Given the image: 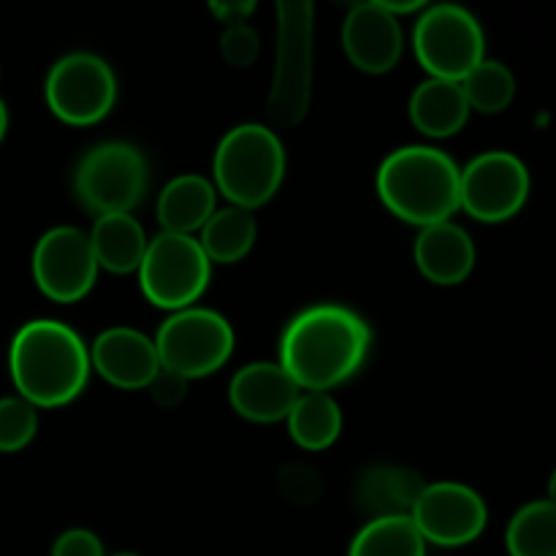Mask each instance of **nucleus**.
<instances>
[{"mask_svg":"<svg viewBox=\"0 0 556 556\" xmlns=\"http://www.w3.org/2000/svg\"><path fill=\"white\" fill-rule=\"evenodd\" d=\"M372 351V329L345 304H309L293 315L277 342V362L302 391H326L356 378Z\"/></svg>","mask_w":556,"mask_h":556,"instance_id":"obj_1","label":"nucleus"},{"mask_svg":"<svg viewBox=\"0 0 556 556\" xmlns=\"http://www.w3.org/2000/svg\"><path fill=\"white\" fill-rule=\"evenodd\" d=\"M9 372L22 400L38 410H58L87 389L90 345L63 320H27L9 345Z\"/></svg>","mask_w":556,"mask_h":556,"instance_id":"obj_2","label":"nucleus"},{"mask_svg":"<svg viewBox=\"0 0 556 556\" xmlns=\"http://www.w3.org/2000/svg\"><path fill=\"white\" fill-rule=\"evenodd\" d=\"M462 168L454 157L432 144L396 147L375 174L378 199L396 220L427 228L451 220L459 206Z\"/></svg>","mask_w":556,"mask_h":556,"instance_id":"obj_3","label":"nucleus"},{"mask_svg":"<svg viewBox=\"0 0 556 556\" xmlns=\"http://www.w3.org/2000/svg\"><path fill=\"white\" fill-rule=\"evenodd\" d=\"M286 172V147L277 130L261 123H239L217 141L210 179L228 204L255 212L280 193Z\"/></svg>","mask_w":556,"mask_h":556,"instance_id":"obj_4","label":"nucleus"},{"mask_svg":"<svg viewBox=\"0 0 556 556\" xmlns=\"http://www.w3.org/2000/svg\"><path fill=\"white\" fill-rule=\"evenodd\" d=\"M155 351L161 369L190 380L210 378L233 356L237 334L226 315L210 307H185L168 313L155 331Z\"/></svg>","mask_w":556,"mask_h":556,"instance_id":"obj_5","label":"nucleus"},{"mask_svg":"<svg viewBox=\"0 0 556 556\" xmlns=\"http://www.w3.org/2000/svg\"><path fill=\"white\" fill-rule=\"evenodd\" d=\"M150 188L144 152L130 141H101L74 168V195L92 217L134 212Z\"/></svg>","mask_w":556,"mask_h":556,"instance_id":"obj_6","label":"nucleus"},{"mask_svg":"<svg viewBox=\"0 0 556 556\" xmlns=\"http://www.w3.org/2000/svg\"><path fill=\"white\" fill-rule=\"evenodd\" d=\"M136 277L152 307L177 313L201 302L212 282V261L195 237L161 231L150 237Z\"/></svg>","mask_w":556,"mask_h":556,"instance_id":"obj_7","label":"nucleus"},{"mask_svg":"<svg viewBox=\"0 0 556 556\" xmlns=\"http://www.w3.org/2000/svg\"><path fill=\"white\" fill-rule=\"evenodd\" d=\"M413 52L432 79L462 81L486 58V36L465 5L434 3L413 27Z\"/></svg>","mask_w":556,"mask_h":556,"instance_id":"obj_8","label":"nucleus"},{"mask_svg":"<svg viewBox=\"0 0 556 556\" xmlns=\"http://www.w3.org/2000/svg\"><path fill=\"white\" fill-rule=\"evenodd\" d=\"M117 76L96 52H68L49 68L43 81L47 106L71 128H90L106 119L117 103Z\"/></svg>","mask_w":556,"mask_h":556,"instance_id":"obj_9","label":"nucleus"},{"mask_svg":"<svg viewBox=\"0 0 556 556\" xmlns=\"http://www.w3.org/2000/svg\"><path fill=\"white\" fill-rule=\"evenodd\" d=\"M277 5L280 41L269 112L280 125H296L307 112L313 85V0H277Z\"/></svg>","mask_w":556,"mask_h":556,"instance_id":"obj_10","label":"nucleus"},{"mask_svg":"<svg viewBox=\"0 0 556 556\" xmlns=\"http://www.w3.org/2000/svg\"><path fill=\"white\" fill-rule=\"evenodd\" d=\"M33 282L58 304H76L90 296L98 280V261L90 237L76 226H54L38 237L30 258Z\"/></svg>","mask_w":556,"mask_h":556,"instance_id":"obj_11","label":"nucleus"},{"mask_svg":"<svg viewBox=\"0 0 556 556\" xmlns=\"http://www.w3.org/2000/svg\"><path fill=\"white\" fill-rule=\"evenodd\" d=\"M527 195H530V172L514 152H481L462 168L459 206L472 220H510L527 204Z\"/></svg>","mask_w":556,"mask_h":556,"instance_id":"obj_12","label":"nucleus"},{"mask_svg":"<svg viewBox=\"0 0 556 556\" xmlns=\"http://www.w3.org/2000/svg\"><path fill=\"white\" fill-rule=\"evenodd\" d=\"M410 519L427 546L459 548L483 535L489 510L476 489L456 481H438L424 486Z\"/></svg>","mask_w":556,"mask_h":556,"instance_id":"obj_13","label":"nucleus"},{"mask_svg":"<svg viewBox=\"0 0 556 556\" xmlns=\"http://www.w3.org/2000/svg\"><path fill=\"white\" fill-rule=\"evenodd\" d=\"M90 367L119 391H144L161 372L155 340L134 326H109L92 340Z\"/></svg>","mask_w":556,"mask_h":556,"instance_id":"obj_14","label":"nucleus"},{"mask_svg":"<svg viewBox=\"0 0 556 556\" xmlns=\"http://www.w3.org/2000/svg\"><path fill=\"white\" fill-rule=\"evenodd\" d=\"M342 52L362 74L380 76L394 71L405 52L400 16L375 3L348 11L342 22Z\"/></svg>","mask_w":556,"mask_h":556,"instance_id":"obj_15","label":"nucleus"},{"mask_svg":"<svg viewBox=\"0 0 556 556\" xmlns=\"http://www.w3.org/2000/svg\"><path fill=\"white\" fill-rule=\"evenodd\" d=\"M302 389L280 362H253L237 369L228 383V405L250 424L286 421Z\"/></svg>","mask_w":556,"mask_h":556,"instance_id":"obj_16","label":"nucleus"},{"mask_svg":"<svg viewBox=\"0 0 556 556\" xmlns=\"http://www.w3.org/2000/svg\"><path fill=\"white\" fill-rule=\"evenodd\" d=\"M413 258L418 271L432 286H462L476 269V242L454 220L418 228Z\"/></svg>","mask_w":556,"mask_h":556,"instance_id":"obj_17","label":"nucleus"},{"mask_svg":"<svg viewBox=\"0 0 556 556\" xmlns=\"http://www.w3.org/2000/svg\"><path fill=\"white\" fill-rule=\"evenodd\" d=\"M217 210V188L204 174H177L157 193L155 215L161 231L195 237Z\"/></svg>","mask_w":556,"mask_h":556,"instance_id":"obj_18","label":"nucleus"},{"mask_svg":"<svg viewBox=\"0 0 556 556\" xmlns=\"http://www.w3.org/2000/svg\"><path fill=\"white\" fill-rule=\"evenodd\" d=\"M470 114V103L459 81L427 76L407 101V117L413 128L427 139H451L465 128Z\"/></svg>","mask_w":556,"mask_h":556,"instance_id":"obj_19","label":"nucleus"},{"mask_svg":"<svg viewBox=\"0 0 556 556\" xmlns=\"http://www.w3.org/2000/svg\"><path fill=\"white\" fill-rule=\"evenodd\" d=\"M87 237H90L98 269L109 275H136L150 244V237L134 212L96 217Z\"/></svg>","mask_w":556,"mask_h":556,"instance_id":"obj_20","label":"nucleus"},{"mask_svg":"<svg viewBox=\"0 0 556 556\" xmlns=\"http://www.w3.org/2000/svg\"><path fill=\"white\" fill-rule=\"evenodd\" d=\"M286 427L293 445L309 454H320L342 438L345 416L340 402L326 391H302L288 413Z\"/></svg>","mask_w":556,"mask_h":556,"instance_id":"obj_21","label":"nucleus"},{"mask_svg":"<svg viewBox=\"0 0 556 556\" xmlns=\"http://www.w3.org/2000/svg\"><path fill=\"white\" fill-rule=\"evenodd\" d=\"M195 239L212 266L239 264L253 253L255 239H258V220H255V212L226 204L215 210V215L204 223Z\"/></svg>","mask_w":556,"mask_h":556,"instance_id":"obj_22","label":"nucleus"},{"mask_svg":"<svg viewBox=\"0 0 556 556\" xmlns=\"http://www.w3.org/2000/svg\"><path fill=\"white\" fill-rule=\"evenodd\" d=\"M424 486L421 476L405 467H375L362 478L358 494L375 516H410Z\"/></svg>","mask_w":556,"mask_h":556,"instance_id":"obj_23","label":"nucleus"},{"mask_svg":"<svg viewBox=\"0 0 556 556\" xmlns=\"http://www.w3.org/2000/svg\"><path fill=\"white\" fill-rule=\"evenodd\" d=\"M348 556H427V541L410 516H375L356 532Z\"/></svg>","mask_w":556,"mask_h":556,"instance_id":"obj_24","label":"nucleus"},{"mask_svg":"<svg viewBox=\"0 0 556 556\" xmlns=\"http://www.w3.org/2000/svg\"><path fill=\"white\" fill-rule=\"evenodd\" d=\"M510 556H556V505L538 500L516 510L505 532Z\"/></svg>","mask_w":556,"mask_h":556,"instance_id":"obj_25","label":"nucleus"},{"mask_svg":"<svg viewBox=\"0 0 556 556\" xmlns=\"http://www.w3.org/2000/svg\"><path fill=\"white\" fill-rule=\"evenodd\" d=\"M459 85L465 90L467 103H470V112L500 114L516 98V76L500 60L483 58Z\"/></svg>","mask_w":556,"mask_h":556,"instance_id":"obj_26","label":"nucleus"},{"mask_svg":"<svg viewBox=\"0 0 556 556\" xmlns=\"http://www.w3.org/2000/svg\"><path fill=\"white\" fill-rule=\"evenodd\" d=\"M38 434V407L27 400L3 396L0 400V454H20Z\"/></svg>","mask_w":556,"mask_h":556,"instance_id":"obj_27","label":"nucleus"},{"mask_svg":"<svg viewBox=\"0 0 556 556\" xmlns=\"http://www.w3.org/2000/svg\"><path fill=\"white\" fill-rule=\"evenodd\" d=\"M220 54L231 68H250L261 54V36L248 22L226 25L220 36Z\"/></svg>","mask_w":556,"mask_h":556,"instance_id":"obj_28","label":"nucleus"},{"mask_svg":"<svg viewBox=\"0 0 556 556\" xmlns=\"http://www.w3.org/2000/svg\"><path fill=\"white\" fill-rule=\"evenodd\" d=\"M280 486L282 492H286V497L293 500V503H309V500L318 497L324 483L318 481V472L309 470V467L291 465L282 470Z\"/></svg>","mask_w":556,"mask_h":556,"instance_id":"obj_29","label":"nucleus"},{"mask_svg":"<svg viewBox=\"0 0 556 556\" xmlns=\"http://www.w3.org/2000/svg\"><path fill=\"white\" fill-rule=\"evenodd\" d=\"M52 556H106V552H103V541L96 532L74 527L54 541Z\"/></svg>","mask_w":556,"mask_h":556,"instance_id":"obj_30","label":"nucleus"},{"mask_svg":"<svg viewBox=\"0 0 556 556\" xmlns=\"http://www.w3.org/2000/svg\"><path fill=\"white\" fill-rule=\"evenodd\" d=\"M147 391H150L152 400H155L163 410H172V407H177L179 402L188 396V380L179 378V375L166 372V369H161Z\"/></svg>","mask_w":556,"mask_h":556,"instance_id":"obj_31","label":"nucleus"},{"mask_svg":"<svg viewBox=\"0 0 556 556\" xmlns=\"http://www.w3.org/2000/svg\"><path fill=\"white\" fill-rule=\"evenodd\" d=\"M206 9L223 25H237L248 22L258 9V0H206Z\"/></svg>","mask_w":556,"mask_h":556,"instance_id":"obj_32","label":"nucleus"},{"mask_svg":"<svg viewBox=\"0 0 556 556\" xmlns=\"http://www.w3.org/2000/svg\"><path fill=\"white\" fill-rule=\"evenodd\" d=\"M369 3L380 5V9L391 11L396 16H405V14H418L424 11L427 5H432V0H369Z\"/></svg>","mask_w":556,"mask_h":556,"instance_id":"obj_33","label":"nucleus"},{"mask_svg":"<svg viewBox=\"0 0 556 556\" xmlns=\"http://www.w3.org/2000/svg\"><path fill=\"white\" fill-rule=\"evenodd\" d=\"M331 5H334V9H342L348 14V11H353V9H358V5H364V3H369V0H329Z\"/></svg>","mask_w":556,"mask_h":556,"instance_id":"obj_34","label":"nucleus"},{"mask_svg":"<svg viewBox=\"0 0 556 556\" xmlns=\"http://www.w3.org/2000/svg\"><path fill=\"white\" fill-rule=\"evenodd\" d=\"M5 130H9V109H5L3 98H0V141L5 139Z\"/></svg>","mask_w":556,"mask_h":556,"instance_id":"obj_35","label":"nucleus"},{"mask_svg":"<svg viewBox=\"0 0 556 556\" xmlns=\"http://www.w3.org/2000/svg\"><path fill=\"white\" fill-rule=\"evenodd\" d=\"M548 500H552V503L556 505V470H554L552 481H548Z\"/></svg>","mask_w":556,"mask_h":556,"instance_id":"obj_36","label":"nucleus"},{"mask_svg":"<svg viewBox=\"0 0 556 556\" xmlns=\"http://www.w3.org/2000/svg\"><path fill=\"white\" fill-rule=\"evenodd\" d=\"M112 556H141V554H130V552H125V554H112Z\"/></svg>","mask_w":556,"mask_h":556,"instance_id":"obj_37","label":"nucleus"}]
</instances>
